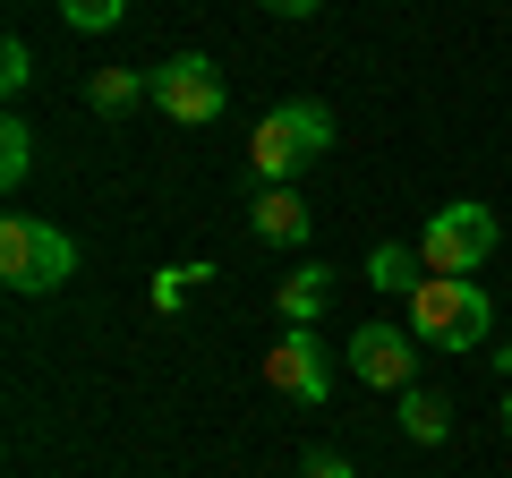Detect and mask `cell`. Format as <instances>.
I'll use <instances>...</instances> for the list:
<instances>
[{"label": "cell", "mask_w": 512, "mask_h": 478, "mask_svg": "<svg viewBox=\"0 0 512 478\" xmlns=\"http://www.w3.org/2000/svg\"><path fill=\"white\" fill-rule=\"evenodd\" d=\"M402 325L419 333V350H453V359H470V350H487L495 308H487V291H478L470 274H427L419 291L402 299Z\"/></svg>", "instance_id": "6da1fadb"}, {"label": "cell", "mask_w": 512, "mask_h": 478, "mask_svg": "<svg viewBox=\"0 0 512 478\" xmlns=\"http://www.w3.org/2000/svg\"><path fill=\"white\" fill-rule=\"evenodd\" d=\"M333 154V111L325 103H274L265 120H256L248 137V180L256 188H291L308 163H325Z\"/></svg>", "instance_id": "7a4b0ae2"}, {"label": "cell", "mask_w": 512, "mask_h": 478, "mask_svg": "<svg viewBox=\"0 0 512 478\" xmlns=\"http://www.w3.org/2000/svg\"><path fill=\"white\" fill-rule=\"evenodd\" d=\"M77 274V239L43 214H0V282L18 299H43Z\"/></svg>", "instance_id": "3957f363"}, {"label": "cell", "mask_w": 512, "mask_h": 478, "mask_svg": "<svg viewBox=\"0 0 512 478\" xmlns=\"http://www.w3.org/2000/svg\"><path fill=\"white\" fill-rule=\"evenodd\" d=\"M495 239H504V222H495V205L461 197V205H436L419 231V257L427 274H478V265L495 257Z\"/></svg>", "instance_id": "277c9868"}, {"label": "cell", "mask_w": 512, "mask_h": 478, "mask_svg": "<svg viewBox=\"0 0 512 478\" xmlns=\"http://www.w3.org/2000/svg\"><path fill=\"white\" fill-rule=\"evenodd\" d=\"M222 103H231V86H222V69H214L205 52H180V60L154 69V111L180 120V129H214Z\"/></svg>", "instance_id": "5b68a950"}, {"label": "cell", "mask_w": 512, "mask_h": 478, "mask_svg": "<svg viewBox=\"0 0 512 478\" xmlns=\"http://www.w3.org/2000/svg\"><path fill=\"white\" fill-rule=\"evenodd\" d=\"M265 385L291 393V402H308V410H325L333 402V350H325V333H316V325H282V342L265 350Z\"/></svg>", "instance_id": "8992f818"}, {"label": "cell", "mask_w": 512, "mask_h": 478, "mask_svg": "<svg viewBox=\"0 0 512 478\" xmlns=\"http://www.w3.org/2000/svg\"><path fill=\"white\" fill-rule=\"evenodd\" d=\"M342 368L359 385H376V393H410L419 385V333L410 325H359L350 350H342Z\"/></svg>", "instance_id": "52a82bcc"}, {"label": "cell", "mask_w": 512, "mask_h": 478, "mask_svg": "<svg viewBox=\"0 0 512 478\" xmlns=\"http://www.w3.org/2000/svg\"><path fill=\"white\" fill-rule=\"evenodd\" d=\"M308 231H316V214H308V197H299V188H256L248 239H265V248H308Z\"/></svg>", "instance_id": "ba28073f"}, {"label": "cell", "mask_w": 512, "mask_h": 478, "mask_svg": "<svg viewBox=\"0 0 512 478\" xmlns=\"http://www.w3.org/2000/svg\"><path fill=\"white\" fill-rule=\"evenodd\" d=\"M367 282H376L384 299H410L427 282V257H419V239H376L367 248Z\"/></svg>", "instance_id": "9c48e42d"}, {"label": "cell", "mask_w": 512, "mask_h": 478, "mask_svg": "<svg viewBox=\"0 0 512 478\" xmlns=\"http://www.w3.org/2000/svg\"><path fill=\"white\" fill-rule=\"evenodd\" d=\"M325 299H333V265H299V274H282L274 308H282V325H316Z\"/></svg>", "instance_id": "30bf717a"}, {"label": "cell", "mask_w": 512, "mask_h": 478, "mask_svg": "<svg viewBox=\"0 0 512 478\" xmlns=\"http://www.w3.org/2000/svg\"><path fill=\"white\" fill-rule=\"evenodd\" d=\"M86 103L103 111V120H120V111L154 103V69H94L86 77Z\"/></svg>", "instance_id": "8fae6325"}, {"label": "cell", "mask_w": 512, "mask_h": 478, "mask_svg": "<svg viewBox=\"0 0 512 478\" xmlns=\"http://www.w3.org/2000/svg\"><path fill=\"white\" fill-rule=\"evenodd\" d=\"M393 410H402V436H410V444H444V436H453V402H444L436 385L393 393Z\"/></svg>", "instance_id": "7c38bea8"}, {"label": "cell", "mask_w": 512, "mask_h": 478, "mask_svg": "<svg viewBox=\"0 0 512 478\" xmlns=\"http://www.w3.org/2000/svg\"><path fill=\"white\" fill-rule=\"evenodd\" d=\"M26 171H35V129L9 111L0 120V188H26Z\"/></svg>", "instance_id": "4fadbf2b"}, {"label": "cell", "mask_w": 512, "mask_h": 478, "mask_svg": "<svg viewBox=\"0 0 512 478\" xmlns=\"http://www.w3.org/2000/svg\"><path fill=\"white\" fill-rule=\"evenodd\" d=\"M60 18H69L77 35H111V26L128 18V0H60Z\"/></svg>", "instance_id": "5bb4252c"}, {"label": "cell", "mask_w": 512, "mask_h": 478, "mask_svg": "<svg viewBox=\"0 0 512 478\" xmlns=\"http://www.w3.org/2000/svg\"><path fill=\"white\" fill-rule=\"evenodd\" d=\"M205 274H214V265H163V274H154V308H163V316H171V308H180V299H188V291H197V282H205Z\"/></svg>", "instance_id": "9a60e30c"}, {"label": "cell", "mask_w": 512, "mask_h": 478, "mask_svg": "<svg viewBox=\"0 0 512 478\" xmlns=\"http://www.w3.org/2000/svg\"><path fill=\"white\" fill-rule=\"evenodd\" d=\"M35 86V52H26V35H9L0 43V94H26Z\"/></svg>", "instance_id": "2e32d148"}, {"label": "cell", "mask_w": 512, "mask_h": 478, "mask_svg": "<svg viewBox=\"0 0 512 478\" xmlns=\"http://www.w3.org/2000/svg\"><path fill=\"white\" fill-rule=\"evenodd\" d=\"M256 9H274V18H316L325 0H256Z\"/></svg>", "instance_id": "e0dca14e"}, {"label": "cell", "mask_w": 512, "mask_h": 478, "mask_svg": "<svg viewBox=\"0 0 512 478\" xmlns=\"http://www.w3.org/2000/svg\"><path fill=\"white\" fill-rule=\"evenodd\" d=\"M308 478H350V461L342 453H308Z\"/></svg>", "instance_id": "ac0fdd59"}, {"label": "cell", "mask_w": 512, "mask_h": 478, "mask_svg": "<svg viewBox=\"0 0 512 478\" xmlns=\"http://www.w3.org/2000/svg\"><path fill=\"white\" fill-rule=\"evenodd\" d=\"M495 368H504V385H512V342H495Z\"/></svg>", "instance_id": "d6986e66"}, {"label": "cell", "mask_w": 512, "mask_h": 478, "mask_svg": "<svg viewBox=\"0 0 512 478\" xmlns=\"http://www.w3.org/2000/svg\"><path fill=\"white\" fill-rule=\"evenodd\" d=\"M504 436H512V385H504Z\"/></svg>", "instance_id": "ffe728a7"}]
</instances>
